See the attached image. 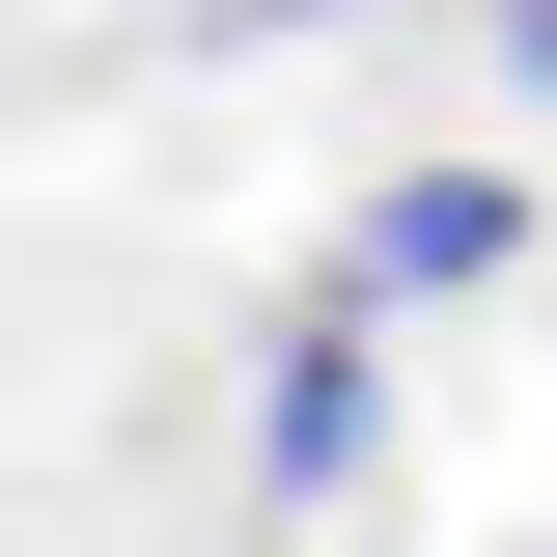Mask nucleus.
<instances>
[{
  "instance_id": "1",
  "label": "nucleus",
  "mask_w": 557,
  "mask_h": 557,
  "mask_svg": "<svg viewBox=\"0 0 557 557\" xmlns=\"http://www.w3.org/2000/svg\"><path fill=\"white\" fill-rule=\"evenodd\" d=\"M502 251H530V168H391L362 251H335V307H446V278H502Z\"/></svg>"
},
{
  "instance_id": "2",
  "label": "nucleus",
  "mask_w": 557,
  "mask_h": 557,
  "mask_svg": "<svg viewBox=\"0 0 557 557\" xmlns=\"http://www.w3.org/2000/svg\"><path fill=\"white\" fill-rule=\"evenodd\" d=\"M251 446H278V502H335L362 446H391V362H362V307H307V335H278V418H251Z\"/></svg>"
}]
</instances>
